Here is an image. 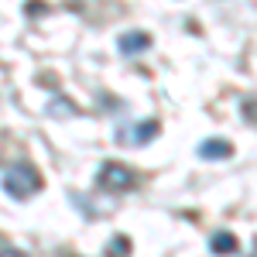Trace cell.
<instances>
[{"instance_id":"obj_6","label":"cell","mask_w":257,"mask_h":257,"mask_svg":"<svg viewBox=\"0 0 257 257\" xmlns=\"http://www.w3.org/2000/svg\"><path fill=\"white\" fill-rule=\"evenodd\" d=\"M209 247H213V254H233V250H237V237H230V233H216V237L209 240Z\"/></svg>"},{"instance_id":"obj_7","label":"cell","mask_w":257,"mask_h":257,"mask_svg":"<svg viewBox=\"0 0 257 257\" xmlns=\"http://www.w3.org/2000/svg\"><path fill=\"white\" fill-rule=\"evenodd\" d=\"M4 257H18V254H11V247H7V243H4Z\"/></svg>"},{"instance_id":"obj_2","label":"cell","mask_w":257,"mask_h":257,"mask_svg":"<svg viewBox=\"0 0 257 257\" xmlns=\"http://www.w3.org/2000/svg\"><path fill=\"white\" fill-rule=\"evenodd\" d=\"M96 185L99 189H110V192H120V189H131L134 185V175L120 161H103L99 165V175H96Z\"/></svg>"},{"instance_id":"obj_3","label":"cell","mask_w":257,"mask_h":257,"mask_svg":"<svg viewBox=\"0 0 257 257\" xmlns=\"http://www.w3.org/2000/svg\"><path fill=\"white\" fill-rule=\"evenodd\" d=\"M155 131H158V123L155 120H141V123H134V127H127V131H120L117 134V144H144V141L155 138Z\"/></svg>"},{"instance_id":"obj_1","label":"cell","mask_w":257,"mask_h":257,"mask_svg":"<svg viewBox=\"0 0 257 257\" xmlns=\"http://www.w3.org/2000/svg\"><path fill=\"white\" fill-rule=\"evenodd\" d=\"M4 189H7V196H14V199H28V196H35L41 189V175H38V168L31 165V161H11L7 168H4Z\"/></svg>"},{"instance_id":"obj_4","label":"cell","mask_w":257,"mask_h":257,"mask_svg":"<svg viewBox=\"0 0 257 257\" xmlns=\"http://www.w3.org/2000/svg\"><path fill=\"white\" fill-rule=\"evenodd\" d=\"M117 45L123 55H141L144 48H151V35L148 31H127V35H120Z\"/></svg>"},{"instance_id":"obj_5","label":"cell","mask_w":257,"mask_h":257,"mask_svg":"<svg viewBox=\"0 0 257 257\" xmlns=\"http://www.w3.org/2000/svg\"><path fill=\"white\" fill-rule=\"evenodd\" d=\"M199 155H202V158H230V155H233V144H230V141H219V138H209V141H202V144H199Z\"/></svg>"}]
</instances>
